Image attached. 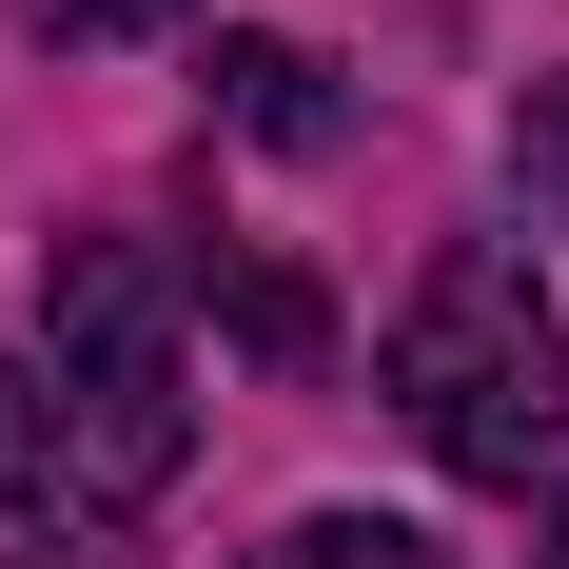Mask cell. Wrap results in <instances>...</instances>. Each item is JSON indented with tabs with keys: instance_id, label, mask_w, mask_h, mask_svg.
<instances>
[{
	"instance_id": "obj_1",
	"label": "cell",
	"mask_w": 569,
	"mask_h": 569,
	"mask_svg": "<svg viewBox=\"0 0 569 569\" xmlns=\"http://www.w3.org/2000/svg\"><path fill=\"white\" fill-rule=\"evenodd\" d=\"M393 412H412L452 471H491V491H530V471L569 452V335H550V295H530L511 236H452V256L412 276V315H393Z\"/></svg>"
},
{
	"instance_id": "obj_4",
	"label": "cell",
	"mask_w": 569,
	"mask_h": 569,
	"mask_svg": "<svg viewBox=\"0 0 569 569\" xmlns=\"http://www.w3.org/2000/svg\"><path fill=\"white\" fill-rule=\"evenodd\" d=\"M217 99H236V138H276V158L335 138V99H315V59H295V40H217Z\"/></svg>"
},
{
	"instance_id": "obj_3",
	"label": "cell",
	"mask_w": 569,
	"mask_h": 569,
	"mask_svg": "<svg viewBox=\"0 0 569 569\" xmlns=\"http://www.w3.org/2000/svg\"><path fill=\"white\" fill-rule=\"evenodd\" d=\"M79 530V452H59V393L40 373H0V569H59Z\"/></svg>"
},
{
	"instance_id": "obj_2",
	"label": "cell",
	"mask_w": 569,
	"mask_h": 569,
	"mask_svg": "<svg viewBox=\"0 0 569 569\" xmlns=\"http://www.w3.org/2000/svg\"><path fill=\"white\" fill-rule=\"evenodd\" d=\"M40 353H59V452H79V491H177L197 373H177V276L138 236H59L40 256Z\"/></svg>"
},
{
	"instance_id": "obj_8",
	"label": "cell",
	"mask_w": 569,
	"mask_h": 569,
	"mask_svg": "<svg viewBox=\"0 0 569 569\" xmlns=\"http://www.w3.org/2000/svg\"><path fill=\"white\" fill-rule=\"evenodd\" d=\"M20 20H40V40H158L177 0H20Z\"/></svg>"
},
{
	"instance_id": "obj_5",
	"label": "cell",
	"mask_w": 569,
	"mask_h": 569,
	"mask_svg": "<svg viewBox=\"0 0 569 569\" xmlns=\"http://www.w3.org/2000/svg\"><path fill=\"white\" fill-rule=\"evenodd\" d=\"M217 315H236V353H256V373H315V276H295V256H236Z\"/></svg>"
},
{
	"instance_id": "obj_7",
	"label": "cell",
	"mask_w": 569,
	"mask_h": 569,
	"mask_svg": "<svg viewBox=\"0 0 569 569\" xmlns=\"http://www.w3.org/2000/svg\"><path fill=\"white\" fill-rule=\"evenodd\" d=\"M511 158H530V197L569 217V79H530V118H511Z\"/></svg>"
},
{
	"instance_id": "obj_9",
	"label": "cell",
	"mask_w": 569,
	"mask_h": 569,
	"mask_svg": "<svg viewBox=\"0 0 569 569\" xmlns=\"http://www.w3.org/2000/svg\"><path fill=\"white\" fill-rule=\"evenodd\" d=\"M530 569H569V491H550V511H530Z\"/></svg>"
},
{
	"instance_id": "obj_6",
	"label": "cell",
	"mask_w": 569,
	"mask_h": 569,
	"mask_svg": "<svg viewBox=\"0 0 569 569\" xmlns=\"http://www.w3.org/2000/svg\"><path fill=\"white\" fill-rule=\"evenodd\" d=\"M276 569H452V550H432L412 511H295V530H276Z\"/></svg>"
}]
</instances>
